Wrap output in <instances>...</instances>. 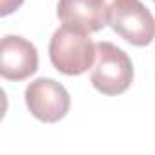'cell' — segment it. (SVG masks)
<instances>
[{"label":"cell","mask_w":155,"mask_h":155,"mask_svg":"<svg viewBox=\"0 0 155 155\" xmlns=\"http://www.w3.org/2000/svg\"><path fill=\"white\" fill-rule=\"evenodd\" d=\"M97 57V44L90 33L68 26L58 28L49 40V58L57 71L77 77L93 68Z\"/></svg>","instance_id":"obj_1"},{"label":"cell","mask_w":155,"mask_h":155,"mask_svg":"<svg viewBox=\"0 0 155 155\" xmlns=\"http://www.w3.org/2000/svg\"><path fill=\"white\" fill-rule=\"evenodd\" d=\"M133 82L131 58L111 42L97 44L91 84L102 95H120Z\"/></svg>","instance_id":"obj_2"},{"label":"cell","mask_w":155,"mask_h":155,"mask_svg":"<svg viewBox=\"0 0 155 155\" xmlns=\"http://www.w3.org/2000/svg\"><path fill=\"white\" fill-rule=\"evenodd\" d=\"M108 24L126 42L139 48L155 38V18L140 0H111Z\"/></svg>","instance_id":"obj_3"},{"label":"cell","mask_w":155,"mask_h":155,"mask_svg":"<svg viewBox=\"0 0 155 155\" xmlns=\"http://www.w3.org/2000/svg\"><path fill=\"white\" fill-rule=\"evenodd\" d=\"M26 106L33 117L46 124H53L68 115L71 97L60 82L40 77L26 88Z\"/></svg>","instance_id":"obj_4"},{"label":"cell","mask_w":155,"mask_h":155,"mask_svg":"<svg viewBox=\"0 0 155 155\" xmlns=\"http://www.w3.org/2000/svg\"><path fill=\"white\" fill-rule=\"evenodd\" d=\"M38 69V53L37 48L18 37L8 35L0 44V73L8 81H24Z\"/></svg>","instance_id":"obj_5"},{"label":"cell","mask_w":155,"mask_h":155,"mask_svg":"<svg viewBox=\"0 0 155 155\" xmlns=\"http://www.w3.org/2000/svg\"><path fill=\"white\" fill-rule=\"evenodd\" d=\"M108 9L106 0H58L57 15L62 26L95 33L108 24Z\"/></svg>","instance_id":"obj_6"},{"label":"cell","mask_w":155,"mask_h":155,"mask_svg":"<svg viewBox=\"0 0 155 155\" xmlns=\"http://www.w3.org/2000/svg\"><path fill=\"white\" fill-rule=\"evenodd\" d=\"M24 4V0H0V15L8 17Z\"/></svg>","instance_id":"obj_7"},{"label":"cell","mask_w":155,"mask_h":155,"mask_svg":"<svg viewBox=\"0 0 155 155\" xmlns=\"http://www.w3.org/2000/svg\"><path fill=\"white\" fill-rule=\"evenodd\" d=\"M153 2H155V0H153Z\"/></svg>","instance_id":"obj_8"}]
</instances>
